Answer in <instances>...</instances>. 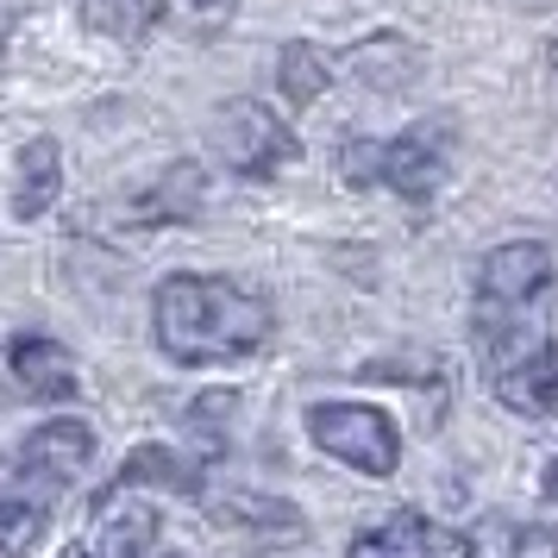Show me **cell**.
I'll use <instances>...</instances> for the list:
<instances>
[{"label":"cell","mask_w":558,"mask_h":558,"mask_svg":"<svg viewBox=\"0 0 558 558\" xmlns=\"http://www.w3.org/2000/svg\"><path fill=\"white\" fill-rule=\"evenodd\" d=\"M157 352L170 364H239L270 345L277 314L270 302L232 277H163L151 302Z\"/></svg>","instance_id":"obj_1"},{"label":"cell","mask_w":558,"mask_h":558,"mask_svg":"<svg viewBox=\"0 0 558 558\" xmlns=\"http://www.w3.org/2000/svg\"><path fill=\"white\" fill-rule=\"evenodd\" d=\"M95 452L82 421H45L13 458H0V558H26L57 514V496Z\"/></svg>","instance_id":"obj_2"},{"label":"cell","mask_w":558,"mask_h":558,"mask_svg":"<svg viewBox=\"0 0 558 558\" xmlns=\"http://www.w3.org/2000/svg\"><path fill=\"white\" fill-rule=\"evenodd\" d=\"M558 264L539 239H514V245H496L477 270V345L489 357V371H502L514 357H527L533 345H546L539 332V314L553 302Z\"/></svg>","instance_id":"obj_3"},{"label":"cell","mask_w":558,"mask_h":558,"mask_svg":"<svg viewBox=\"0 0 558 558\" xmlns=\"http://www.w3.org/2000/svg\"><path fill=\"white\" fill-rule=\"evenodd\" d=\"M307 433L314 446L339 464H352L364 477H396L402 464V433L383 408H357V402H320L307 408Z\"/></svg>","instance_id":"obj_4"},{"label":"cell","mask_w":558,"mask_h":558,"mask_svg":"<svg viewBox=\"0 0 558 558\" xmlns=\"http://www.w3.org/2000/svg\"><path fill=\"white\" fill-rule=\"evenodd\" d=\"M452 151H458V126L446 113L414 120L408 132L377 145V182L396 189L402 202H433L446 189V177H452Z\"/></svg>","instance_id":"obj_5"},{"label":"cell","mask_w":558,"mask_h":558,"mask_svg":"<svg viewBox=\"0 0 558 558\" xmlns=\"http://www.w3.org/2000/svg\"><path fill=\"white\" fill-rule=\"evenodd\" d=\"M214 145H220V157H227L239 177H277L282 163L295 157V138H289V126H282L270 107L257 101H227L220 107V120H214Z\"/></svg>","instance_id":"obj_6"},{"label":"cell","mask_w":558,"mask_h":558,"mask_svg":"<svg viewBox=\"0 0 558 558\" xmlns=\"http://www.w3.org/2000/svg\"><path fill=\"white\" fill-rule=\"evenodd\" d=\"M345 558H471V539H458L427 514H389L371 533H357Z\"/></svg>","instance_id":"obj_7"},{"label":"cell","mask_w":558,"mask_h":558,"mask_svg":"<svg viewBox=\"0 0 558 558\" xmlns=\"http://www.w3.org/2000/svg\"><path fill=\"white\" fill-rule=\"evenodd\" d=\"M496 402L514 408V414H533V421L558 414V345H533L527 357L502 364L496 371Z\"/></svg>","instance_id":"obj_8"},{"label":"cell","mask_w":558,"mask_h":558,"mask_svg":"<svg viewBox=\"0 0 558 558\" xmlns=\"http://www.w3.org/2000/svg\"><path fill=\"white\" fill-rule=\"evenodd\" d=\"M195 207H202V163H170L157 182L132 189L120 214L132 227H170V220H189Z\"/></svg>","instance_id":"obj_9"},{"label":"cell","mask_w":558,"mask_h":558,"mask_svg":"<svg viewBox=\"0 0 558 558\" xmlns=\"http://www.w3.org/2000/svg\"><path fill=\"white\" fill-rule=\"evenodd\" d=\"M7 364H13L20 389L38 396V402H70L76 396V357L63 352L57 339H13Z\"/></svg>","instance_id":"obj_10"},{"label":"cell","mask_w":558,"mask_h":558,"mask_svg":"<svg viewBox=\"0 0 558 558\" xmlns=\"http://www.w3.org/2000/svg\"><path fill=\"white\" fill-rule=\"evenodd\" d=\"M57 195H63V151H57V138H32L13 163V214L45 220Z\"/></svg>","instance_id":"obj_11"},{"label":"cell","mask_w":558,"mask_h":558,"mask_svg":"<svg viewBox=\"0 0 558 558\" xmlns=\"http://www.w3.org/2000/svg\"><path fill=\"white\" fill-rule=\"evenodd\" d=\"M471 558H558V527L489 514V521L471 533Z\"/></svg>","instance_id":"obj_12"},{"label":"cell","mask_w":558,"mask_h":558,"mask_svg":"<svg viewBox=\"0 0 558 558\" xmlns=\"http://www.w3.org/2000/svg\"><path fill=\"white\" fill-rule=\"evenodd\" d=\"M214 514H220L232 533H257V539H295V533H302V514L289 502H277V496L227 489V496H214Z\"/></svg>","instance_id":"obj_13"},{"label":"cell","mask_w":558,"mask_h":558,"mask_svg":"<svg viewBox=\"0 0 558 558\" xmlns=\"http://www.w3.org/2000/svg\"><path fill=\"white\" fill-rule=\"evenodd\" d=\"M132 489H177V496H195V471H189L177 452H163V446H138L101 496H132Z\"/></svg>","instance_id":"obj_14"},{"label":"cell","mask_w":558,"mask_h":558,"mask_svg":"<svg viewBox=\"0 0 558 558\" xmlns=\"http://www.w3.org/2000/svg\"><path fill=\"white\" fill-rule=\"evenodd\" d=\"M327 82H332V63H327V51H320V45H307V38L282 45V57H277L282 101H295V107L320 101V95H327Z\"/></svg>","instance_id":"obj_15"},{"label":"cell","mask_w":558,"mask_h":558,"mask_svg":"<svg viewBox=\"0 0 558 558\" xmlns=\"http://www.w3.org/2000/svg\"><path fill=\"white\" fill-rule=\"evenodd\" d=\"M352 70H357V82H371V88H408V76L421 70V57H414L408 38H371V45L352 57Z\"/></svg>","instance_id":"obj_16"},{"label":"cell","mask_w":558,"mask_h":558,"mask_svg":"<svg viewBox=\"0 0 558 558\" xmlns=\"http://www.w3.org/2000/svg\"><path fill=\"white\" fill-rule=\"evenodd\" d=\"M157 20H163V0H88V26L120 45H138Z\"/></svg>","instance_id":"obj_17"},{"label":"cell","mask_w":558,"mask_h":558,"mask_svg":"<svg viewBox=\"0 0 558 558\" xmlns=\"http://www.w3.org/2000/svg\"><path fill=\"white\" fill-rule=\"evenodd\" d=\"M339 177L352 182V189H377V138H345Z\"/></svg>","instance_id":"obj_18"},{"label":"cell","mask_w":558,"mask_h":558,"mask_svg":"<svg viewBox=\"0 0 558 558\" xmlns=\"http://www.w3.org/2000/svg\"><path fill=\"white\" fill-rule=\"evenodd\" d=\"M539 496H546V502H558V458L546 464V477H539Z\"/></svg>","instance_id":"obj_19"},{"label":"cell","mask_w":558,"mask_h":558,"mask_svg":"<svg viewBox=\"0 0 558 558\" xmlns=\"http://www.w3.org/2000/svg\"><path fill=\"white\" fill-rule=\"evenodd\" d=\"M7 26H13V13H7V7H0V45H7Z\"/></svg>","instance_id":"obj_20"},{"label":"cell","mask_w":558,"mask_h":558,"mask_svg":"<svg viewBox=\"0 0 558 558\" xmlns=\"http://www.w3.org/2000/svg\"><path fill=\"white\" fill-rule=\"evenodd\" d=\"M63 558H95V553H82V546H76V553H63Z\"/></svg>","instance_id":"obj_21"},{"label":"cell","mask_w":558,"mask_h":558,"mask_svg":"<svg viewBox=\"0 0 558 558\" xmlns=\"http://www.w3.org/2000/svg\"><path fill=\"white\" fill-rule=\"evenodd\" d=\"M202 7H214V0H202Z\"/></svg>","instance_id":"obj_22"}]
</instances>
